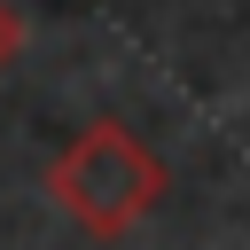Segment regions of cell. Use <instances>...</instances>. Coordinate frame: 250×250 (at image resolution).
I'll return each instance as SVG.
<instances>
[{"label":"cell","instance_id":"obj_1","mask_svg":"<svg viewBox=\"0 0 250 250\" xmlns=\"http://www.w3.org/2000/svg\"><path fill=\"white\" fill-rule=\"evenodd\" d=\"M55 203L86 227V234H125L164 203V164L141 133L125 125H86L55 164H47Z\"/></svg>","mask_w":250,"mask_h":250},{"label":"cell","instance_id":"obj_2","mask_svg":"<svg viewBox=\"0 0 250 250\" xmlns=\"http://www.w3.org/2000/svg\"><path fill=\"white\" fill-rule=\"evenodd\" d=\"M16 47H23V23H16V8H8V0H0V70H8V62H16Z\"/></svg>","mask_w":250,"mask_h":250}]
</instances>
